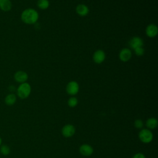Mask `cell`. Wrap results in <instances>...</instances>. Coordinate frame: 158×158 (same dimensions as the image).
Here are the masks:
<instances>
[{"instance_id": "6da1fadb", "label": "cell", "mask_w": 158, "mask_h": 158, "mask_svg": "<svg viewBox=\"0 0 158 158\" xmlns=\"http://www.w3.org/2000/svg\"><path fill=\"white\" fill-rule=\"evenodd\" d=\"M20 18L23 23L28 25H32L38 21L39 14L34 9L27 8L22 11Z\"/></svg>"}, {"instance_id": "7a4b0ae2", "label": "cell", "mask_w": 158, "mask_h": 158, "mask_svg": "<svg viewBox=\"0 0 158 158\" xmlns=\"http://www.w3.org/2000/svg\"><path fill=\"white\" fill-rule=\"evenodd\" d=\"M31 91V88L30 85L27 82H25L20 83L18 86L17 89V95L19 98L24 99L30 96Z\"/></svg>"}, {"instance_id": "3957f363", "label": "cell", "mask_w": 158, "mask_h": 158, "mask_svg": "<svg viewBox=\"0 0 158 158\" xmlns=\"http://www.w3.org/2000/svg\"><path fill=\"white\" fill-rule=\"evenodd\" d=\"M139 138L143 143H149L152 141L153 139V135L150 130L146 128H142L139 133Z\"/></svg>"}, {"instance_id": "277c9868", "label": "cell", "mask_w": 158, "mask_h": 158, "mask_svg": "<svg viewBox=\"0 0 158 158\" xmlns=\"http://www.w3.org/2000/svg\"><path fill=\"white\" fill-rule=\"evenodd\" d=\"M79 85L75 81H70L69 83H68L66 86L67 93L71 96H74L77 94L79 91Z\"/></svg>"}, {"instance_id": "5b68a950", "label": "cell", "mask_w": 158, "mask_h": 158, "mask_svg": "<svg viewBox=\"0 0 158 158\" xmlns=\"http://www.w3.org/2000/svg\"><path fill=\"white\" fill-rule=\"evenodd\" d=\"M75 133V128L73 125L67 124L62 128V134L65 138H70L74 135Z\"/></svg>"}, {"instance_id": "8992f818", "label": "cell", "mask_w": 158, "mask_h": 158, "mask_svg": "<svg viewBox=\"0 0 158 158\" xmlns=\"http://www.w3.org/2000/svg\"><path fill=\"white\" fill-rule=\"evenodd\" d=\"M14 78L15 81L20 84L26 82L28 78V76L25 71L18 70L15 73L14 75Z\"/></svg>"}, {"instance_id": "52a82bcc", "label": "cell", "mask_w": 158, "mask_h": 158, "mask_svg": "<svg viewBox=\"0 0 158 158\" xmlns=\"http://www.w3.org/2000/svg\"><path fill=\"white\" fill-rule=\"evenodd\" d=\"M106 59V54L103 50L98 49L94 52L93 56V59L96 64L102 63Z\"/></svg>"}, {"instance_id": "ba28073f", "label": "cell", "mask_w": 158, "mask_h": 158, "mask_svg": "<svg viewBox=\"0 0 158 158\" xmlns=\"http://www.w3.org/2000/svg\"><path fill=\"white\" fill-rule=\"evenodd\" d=\"M132 56V52L131 50L128 48H123L119 52V59L122 62H127L128 61Z\"/></svg>"}, {"instance_id": "9c48e42d", "label": "cell", "mask_w": 158, "mask_h": 158, "mask_svg": "<svg viewBox=\"0 0 158 158\" xmlns=\"http://www.w3.org/2000/svg\"><path fill=\"white\" fill-rule=\"evenodd\" d=\"M129 45L133 49H135L137 48L143 47V40L139 36H133L130 39L129 41Z\"/></svg>"}, {"instance_id": "30bf717a", "label": "cell", "mask_w": 158, "mask_h": 158, "mask_svg": "<svg viewBox=\"0 0 158 158\" xmlns=\"http://www.w3.org/2000/svg\"><path fill=\"white\" fill-rule=\"evenodd\" d=\"M158 33L157 27L153 23L149 24L146 28V34L149 38H154Z\"/></svg>"}, {"instance_id": "8fae6325", "label": "cell", "mask_w": 158, "mask_h": 158, "mask_svg": "<svg viewBox=\"0 0 158 158\" xmlns=\"http://www.w3.org/2000/svg\"><path fill=\"white\" fill-rule=\"evenodd\" d=\"M80 152L84 156H89L93 153V148L91 146L88 144H82L79 148Z\"/></svg>"}, {"instance_id": "7c38bea8", "label": "cell", "mask_w": 158, "mask_h": 158, "mask_svg": "<svg viewBox=\"0 0 158 158\" xmlns=\"http://www.w3.org/2000/svg\"><path fill=\"white\" fill-rule=\"evenodd\" d=\"M89 8L88 7L83 4H80L78 5L76 7V12L78 15L81 17H85L89 13Z\"/></svg>"}, {"instance_id": "4fadbf2b", "label": "cell", "mask_w": 158, "mask_h": 158, "mask_svg": "<svg viewBox=\"0 0 158 158\" xmlns=\"http://www.w3.org/2000/svg\"><path fill=\"white\" fill-rule=\"evenodd\" d=\"M12 7L10 0H0V9L3 12H9Z\"/></svg>"}, {"instance_id": "5bb4252c", "label": "cell", "mask_w": 158, "mask_h": 158, "mask_svg": "<svg viewBox=\"0 0 158 158\" xmlns=\"http://www.w3.org/2000/svg\"><path fill=\"white\" fill-rule=\"evenodd\" d=\"M17 101V96L14 93L8 94L4 99V102L7 106H13Z\"/></svg>"}, {"instance_id": "9a60e30c", "label": "cell", "mask_w": 158, "mask_h": 158, "mask_svg": "<svg viewBox=\"0 0 158 158\" xmlns=\"http://www.w3.org/2000/svg\"><path fill=\"white\" fill-rule=\"evenodd\" d=\"M157 124H158L157 120L156 118H154V117H151V118H148L146 120V127L149 128V129H151V130L155 129L157 127Z\"/></svg>"}, {"instance_id": "2e32d148", "label": "cell", "mask_w": 158, "mask_h": 158, "mask_svg": "<svg viewBox=\"0 0 158 158\" xmlns=\"http://www.w3.org/2000/svg\"><path fill=\"white\" fill-rule=\"evenodd\" d=\"M49 1L48 0H38L37 1L38 7L43 10L47 9L49 6Z\"/></svg>"}, {"instance_id": "e0dca14e", "label": "cell", "mask_w": 158, "mask_h": 158, "mask_svg": "<svg viewBox=\"0 0 158 158\" xmlns=\"http://www.w3.org/2000/svg\"><path fill=\"white\" fill-rule=\"evenodd\" d=\"M0 152L3 156H7L10 153V148L6 144H1L0 146Z\"/></svg>"}, {"instance_id": "ac0fdd59", "label": "cell", "mask_w": 158, "mask_h": 158, "mask_svg": "<svg viewBox=\"0 0 158 158\" xmlns=\"http://www.w3.org/2000/svg\"><path fill=\"white\" fill-rule=\"evenodd\" d=\"M78 99L74 96L70 98L67 101V104L70 107H75L78 104Z\"/></svg>"}, {"instance_id": "d6986e66", "label": "cell", "mask_w": 158, "mask_h": 158, "mask_svg": "<svg viewBox=\"0 0 158 158\" xmlns=\"http://www.w3.org/2000/svg\"><path fill=\"white\" fill-rule=\"evenodd\" d=\"M135 51V53L136 56H141L144 54V49L143 47H139V48H137L136 49H134Z\"/></svg>"}, {"instance_id": "ffe728a7", "label": "cell", "mask_w": 158, "mask_h": 158, "mask_svg": "<svg viewBox=\"0 0 158 158\" xmlns=\"http://www.w3.org/2000/svg\"><path fill=\"white\" fill-rule=\"evenodd\" d=\"M135 127L138 129H142L143 127V122L140 119H136L134 123Z\"/></svg>"}, {"instance_id": "44dd1931", "label": "cell", "mask_w": 158, "mask_h": 158, "mask_svg": "<svg viewBox=\"0 0 158 158\" xmlns=\"http://www.w3.org/2000/svg\"><path fill=\"white\" fill-rule=\"evenodd\" d=\"M133 158H146V157H145V156L143 154H142L141 152H139V153L135 154L133 156Z\"/></svg>"}, {"instance_id": "7402d4cb", "label": "cell", "mask_w": 158, "mask_h": 158, "mask_svg": "<svg viewBox=\"0 0 158 158\" xmlns=\"http://www.w3.org/2000/svg\"><path fill=\"white\" fill-rule=\"evenodd\" d=\"M2 144V139H1V137L0 136V146H1Z\"/></svg>"}]
</instances>
